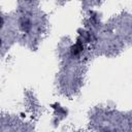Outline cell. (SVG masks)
Masks as SVG:
<instances>
[{
  "mask_svg": "<svg viewBox=\"0 0 132 132\" xmlns=\"http://www.w3.org/2000/svg\"><path fill=\"white\" fill-rule=\"evenodd\" d=\"M21 27H22V29L24 31H28L31 28V23L27 19H23L22 22H21Z\"/></svg>",
  "mask_w": 132,
  "mask_h": 132,
  "instance_id": "6da1fadb",
  "label": "cell"
},
{
  "mask_svg": "<svg viewBox=\"0 0 132 132\" xmlns=\"http://www.w3.org/2000/svg\"><path fill=\"white\" fill-rule=\"evenodd\" d=\"M81 50H82L81 44H80L79 42H77L76 44H74V45L71 47V54H72V55H77Z\"/></svg>",
  "mask_w": 132,
  "mask_h": 132,
  "instance_id": "7a4b0ae2",
  "label": "cell"
}]
</instances>
